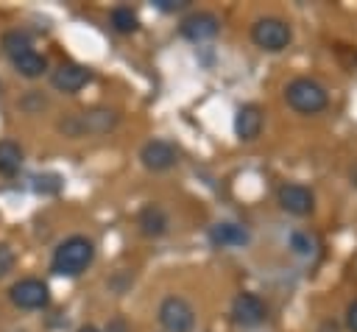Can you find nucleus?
Wrapping results in <instances>:
<instances>
[{
    "instance_id": "13",
    "label": "nucleus",
    "mask_w": 357,
    "mask_h": 332,
    "mask_svg": "<svg viewBox=\"0 0 357 332\" xmlns=\"http://www.w3.org/2000/svg\"><path fill=\"white\" fill-rule=\"evenodd\" d=\"M137 226H139V232H142L145 237H162V234L167 232V215H165L162 206L148 204V206L139 209V215H137Z\"/></svg>"
},
{
    "instance_id": "15",
    "label": "nucleus",
    "mask_w": 357,
    "mask_h": 332,
    "mask_svg": "<svg viewBox=\"0 0 357 332\" xmlns=\"http://www.w3.org/2000/svg\"><path fill=\"white\" fill-rule=\"evenodd\" d=\"M22 167V148L14 139H0V176H14Z\"/></svg>"
},
{
    "instance_id": "22",
    "label": "nucleus",
    "mask_w": 357,
    "mask_h": 332,
    "mask_svg": "<svg viewBox=\"0 0 357 332\" xmlns=\"http://www.w3.org/2000/svg\"><path fill=\"white\" fill-rule=\"evenodd\" d=\"M346 326L351 329V332H357V299L349 304V310H346Z\"/></svg>"
},
{
    "instance_id": "16",
    "label": "nucleus",
    "mask_w": 357,
    "mask_h": 332,
    "mask_svg": "<svg viewBox=\"0 0 357 332\" xmlns=\"http://www.w3.org/2000/svg\"><path fill=\"white\" fill-rule=\"evenodd\" d=\"M0 47H3V53L8 56V61H14V59L25 56L28 50H33L28 33H22V31H6L3 39H0Z\"/></svg>"
},
{
    "instance_id": "1",
    "label": "nucleus",
    "mask_w": 357,
    "mask_h": 332,
    "mask_svg": "<svg viewBox=\"0 0 357 332\" xmlns=\"http://www.w3.org/2000/svg\"><path fill=\"white\" fill-rule=\"evenodd\" d=\"M92 259H95L92 240L84 234H73L56 246L53 259H50V271L56 276H78L92 265Z\"/></svg>"
},
{
    "instance_id": "18",
    "label": "nucleus",
    "mask_w": 357,
    "mask_h": 332,
    "mask_svg": "<svg viewBox=\"0 0 357 332\" xmlns=\"http://www.w3.org/2000/svg\"><path fill=\"white\" fill-rule=\"evenodd\" d=\"M109 20H112V28L117 31V33H134L137 31V14L128 8V6H117V8H112V14H109Z\"/></svg>"
},
{
    "instance_id": "14",
    "label": "nucleus",
    "mask_w": 357,
    "mask_h": 332,
    "mask_svg": "<svg viewBox=\"0 0 357 332\" xmlns=\"http://www.w3.org/2000/svg\"><path fill=\"white\" fill-rule=\"evenodd\" d=\"M209 240L215 243V246H245L248 243V232L243 229V226H237V223H215L212 229H209Z\"/></svg>"
},
{
    "instance_id": "12",
    "label": "nucleus",
    "mask_w": 357,
    "mask_h": 332,
    "mask_svg": "<svg viewBox=\"0 0 357 332\" xmlns=\"http://www.w3.org/2000/svg\"><path fill=\"white\" fill-rule=\"evenodd\" d=\"M259 131H262V109H259L257 103L240 106L237 114H234V134H237L240 139L251 142V139L259 137Z\"/></svg>"
},
{
    "instance_id": "10",
    "label": "nucleus",
    "mask_w": 357,
    "mask_h": 332,
    "mask_svg": "<svg viewBox=\"0 0 357 332\" xmlns=\"http://www.w3.org/2000/svg\"><path fill=\"white\" fill-rule=\"evenodd\" d=\"M220 31V20L209 11H195L190 17L181 20V36H187L190 42H206L215 39Z\"/></svg>"
},
{
    "instance_id": "9",
    "label": "nucleus",
    "mask_w": 357,
    "mask_h": 332,
    "mask_svg": "<svg viewBox=\"0 0 357 332\" xmlns=\"http://www.w3.org/2000/svg\"><path fill=\"white\" fill-rule=\"evenodd\" d=\"M276 201H279V206H282L284 212L298 215V218H301V215H310L312 206H315V195H312V190L304 187V184H282L279 193H276Z\"/></svg>"
},
{
    "instance_id": "4",
    "label": "nucleus",
    "mask_w": 357,
    "mask_h": 332,
    "mask_svg": "<svg viewBox=\"0 0 357 332\" xmlns=\"http://www.w3.org/2000/svg\"><path fill=\"white\" fill-rule=\"evenodd\" d=\"M251 39L259 50H268V53H279L290 45L293 39V31L284 20L279 17H259L254 25H251Z\"/></svg>"
},
{
    "instance_id": "21",
    "label": "nucleus",
    "mask_w": 357,
    "mask_h": 332,
    "mask_svg": "<svg viewBox=\"0 0 357 332\" xmlns=\"http://www.w3.org/2000/svg\"><path fill=\"white\" fill-rule=\"evenodd\" d=\"M153 3H156V8H162V11H181V8H187L190 0H153Z\"/></svg>"
},
{
    "instance_id": "23",
    "label": "nucleus",
    "mask_w": 357,
    "mask_h": 332,
    "mask_svg": "<svg viewBox=\"0 0 357 332\" xmlns=\"http://www.w3.org/2000/svg\"><path fill=\"white\" fill-rule=\"evenodd\" d=\"M106 332H126V324H123V321H112Z\"/></svg>"
},
{
    "instance_id": "6",
    "label": "nucleus",
    "mask_w": 357,
    "mask_h": 332,
    "mask_svg": "<svg viewBox=\"0 0 357 332\" xmlns=\"http://www.w3.org/2000/svg\"><path fill=\"white\" fill-rule=\"evenodd\" d=\"M8 299L20 310H42L50 301V290H47V285L42 279L25 276V279H20V282H14L8 287Z\"/></svg>"
},
{
    "instance_id": "24",
    "label": "nucleus",
    "mask_w": 357,
    "mask_h": 332,
    "mask_svg": "<svg viewBox=\"0 0 357 332\" xmlns=\"http://www.w3.org/2000/svg\"><path fill=\"white\" fill-rule=\"evenodd\" d=\"M349 179H351V184H354V187H357V165H354V167H351V170H349Z\"/></svg>"
},
{
    "instance_id": "11",
    "label": "nucleus",
    "mask_w": 357,
    "mask_h": 332,
    "mask_svg": "<svg viewBox=\"0 0 357 332\" xmlns=\"http://www.w3.org/2000/svg\"><path fill=\"white\" fill-rule=\"evenodd\" d=\"M89 78H92V73H89L86 67L67 61V64H59V67L53 70L50 84H53L59 92H70V95H73V92H78Z\"/></svg>"
},
{
    "instance_id": "7",
    "label": "nucleus",
    "mask_w": 357,
    "mask_h": 332,
    "mask_svg": "<svg viewBox=\"0 0 357 332\" xmlns=\"http://www.w3.org/2000/svg\"><path fill=\"white\" fill-rule=\"evenodd\" d=\"M268 310H265V301L257 296V293H240L234 301H231V318L237 326H245V329H254L265 321Z\"/></svg>"
},
{
    "instance_id": "17",
    "label": "nucleus",
    "mask_w": 357,
    "mask_h": 332,
    "mask_svg": "<svg viewBox=\"0 0 357 332\" xmlns=\"http://www.w3.org/2000/svg\"><path fill=\"white\" fill-rule=\"evenodd\" d=\"M11 64H14V70H17L20 75H25V78H39V75L47 70V59H45L42 53H36V50H28L25 56L14 59Z\"/></svg>"
},
{
    "instance_id": "19",
    "label": "nucleus",
    "mask_w": 357,
    "mask_h": 332,
    "mask_svg": "<svg viewBox=\"0 0 357 332\" xmlns=\"http://www.w3.org/2000/svg\"><path fill=\"white\" fill-rule=\"evenodd\" d=\"M290 248L296 254H301V257H310V254H315V240L310 234H304V232H293L290 234Z\"/></svg>"
},
{
    "instance_id": "3",
    "label": "nucleus",
    "mask_w": 357,
    "mask_h": 332,
    "mask_svg": "<svg viewBox=\"0 0 357 332\" xmlns=\"http://www.w3.org/2000/svg\"><path fill=\"white\" fill-rule=\"evenodd\" d=\"M120 114L114 109H86L59 123V128L67 137H84V134H106L117 126Z\"/></svg>"
},
{
    "instance_id": "8",
    "label": "nucleus",
    "mask_w": 357,
    "mask_h": 332,
    "mask_svg": "<svg viewBox=\"0 0 357 332\" xmlns=\"http://www.w3.org/2000/svg\"><path fill=\"white\" fill-rule=\"evenodd\" d=\"M139 159H142V165L148 170L159 173V170H170L178 162V151L167 139H148L142 145V151H139Z\"/></svg>"
},
{
    "instance_id": "2",
    "label": "nucleus",
    "mask_w": 357,
    "mask_h": 332,
    "mask_svg": "<svg viewBox=\"0 0 357 332\" xmlns=\"http://www.w3.org/2000/svg\"><path fill=\"white\" fill-rule=\"evenodd\" d=\"M284 100L290 109L301 112V114H318L321 109H326L329 103V95L326 89L312 81V78H293L287 86H284Z\"/></svg>"
},
{
    "instance_id": "25",
    "label": "nucleus",
    "mask_w": 357,
    "mask_h": 332,
    "mask_svg": "<svg viewBox=\"0 0 357 332\" xmlns=\"http://www.w3.org/2000/svg\"><path fill=\"white\" fill-rule=\"evenodd\" d=\"M78 332H100V329H98V326H89V324H86V326H81Z\"/></svg>"
},
{
    "instance_id": "20",
    "label": "nucleus",
    "mask_w": 357,
    "mask_h": 332,
    "mask_svg": "<svg viewBox=\"0 0 357 332\" xmlns=\"http://www.w3.org/2000/svg\"><path fill=\"white\" fill-rule=\"evenodd\" d=\"M14 262H17L14 251H11L6 243H0V279H3V276H8V273L14 271Z\"/></svg>"
},
{
    "instance_id": "5",
    "label": "nucleus",
    "mask_w": 357,
    "mask_h": 332,
    "mask_svg": "<svg viewBox=\"0 0 357 332\" xmlns=\"http://www.w3.org/2000/svg\"><path fill=\"white\" fill-rule=\"evenodd\" d=\"M159 324L165 332H192L195 326V310L181 296H167L159 304Z\"/></svg>"
}]
</instances>
